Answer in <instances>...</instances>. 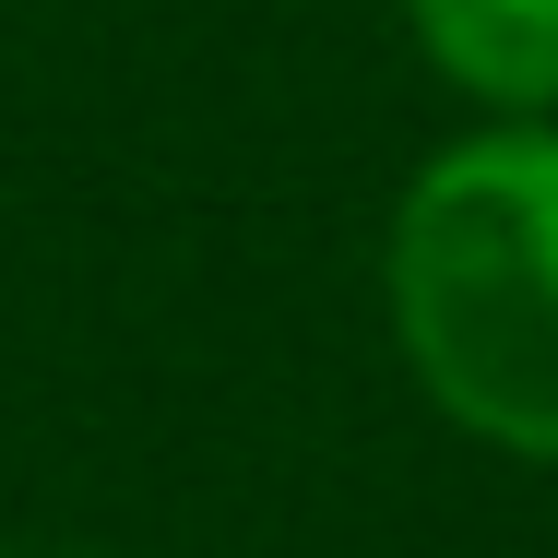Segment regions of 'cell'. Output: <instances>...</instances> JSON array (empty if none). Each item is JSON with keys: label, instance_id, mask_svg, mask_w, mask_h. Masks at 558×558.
Wrapping results in <instances>:
<instances>
[{"label": "cell", "instance_id": "1", "mask_svg": "<svg viewBox=\"0 0 558 558\" xmlns=\"http://www.w3.org/2000/svg\"><path fill=\"white\" fill-rule=\"evenodd\" d=\"M380 298L416 392L463 440L558 463V131L499 119L440 143L380 250Z\"/></svg>", "mask_w": 558, "mask_h": 558}, {"label": "cell", "instance_id": "2", "mask_svg": "<svg viewBox=\"0 0 558 558\" xmlns=\"http://www.w3.org/2000/svg\"><path fill=\"white\" fill-rule=\"evenodd\" d=\"M404 24L487 119H558V0H404Z\"/></svg>", "mask_w": 558, "mask_h": 558}]
</instances>
